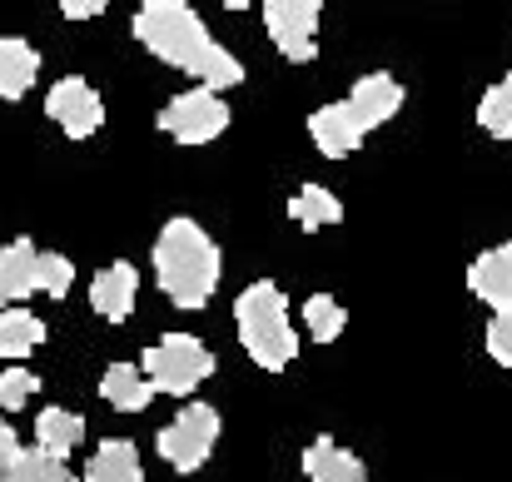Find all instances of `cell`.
<instances>
[{
	"mask_svg": "<svg viewBox=\"0 0 512 482\" xmlns=\"http://www.w3.org/2000/svg\"><path fill=\"white\" fill-rule=\"evenodd\" d=\"M135 40L174 70L194 75L209 90H234L244 80V65L204 30L189 0H145L135 10Z\"/></svg>",
	"mask_w": 512,
	"mask_h": 482,
	"instance_id": "cell-1",
	"label": "cell"
},
{
	"mask_svg": "<svg viewBox=\"0 0 512 482\" xmlns=\"http://www.w3.org/2000/svg\"><path fill=\"white\" fill-rule=\"evenodd\" d=\"M219 244L194 224V219H170L155 239V274L160 289L170 294V304L179 309H204L219 289Z\"/></svg>",
	"mask_w": 512,
	"mask_h": 482,
	"instance_id": "cell-2",
	"label": "cell"
},
{
	"mask_svg": "<svg viewBox=\"0 0 512 482\" xmlns=\"http://www.w3.org/2000/svg\"><path fill=\"white\" fill-rule=\"evenodd\" d=\"M234 323H239L244 353L264 373H284L299 358V338H294V323H289V299L279 294L274 279H259L234 299Z\"/></svg>",
	"mask_w": 512,
	"mask_h": 482,
	"instance_id": "cell-3",
	"label": "cell"
},
{
	"mask_svg": "<svg viewBox=\"0 0 512 482\" xmlns=\"http://www.w3.org/2000/svg\"><path fill=\"white\" fill-rule=\"evenodd\" d=\"M140 368H145V378H150L160 393H194V388L214 373V353H209L194 333H170V338H160L155 348H145Z\"/></svg>",
	"mask_w": 512,
	"mask_h": 482,
	"instance_id": "cell-4",
	"label": "cell"
},
{
	"mask_svg": "<svg viewBox=\"0 0 512 482\" xmlns=\"http://www.w3.org/2000/svg\"><path fill=\"white\" fill-rule=\"evenodd\" d=\"M214 443H219V413L209 403H184L179 418H174L170 428H160V438H155L160 458L170 463L174 473L204 468L209 453H214Z\"/></svg>",
	"mask_w": 512,
	"mask_h": 482,
	"instance_id": "cell-5",
	"label": "cell"
},
{
	"mask_svg": "<svg viewBox=\"0 0 512 482\" xmlns=\"http://www.w3.org/2000/svg\"><path fill=\"white\" fill-rule=\"evenodd\" d=\"M155 125H160L170 140H179V145H209V140H219V135L229 130V105L219 100V90L199 85V90L174 95L170 105L160 110Z\"/></svg>",
	"mask_w": 512,
	"mask_h": 482,
	"instance_id": "cell-6",
	"label": "cell"
},
{
	"mask_svg": "<svg viewBox=\"0 0 512 482\" xmlns=\"http://www.w3.org/2000/svg\"><path fill=\"white\" fill-rule=\"evenodd\" d=\"M319 10L324 0H264V30L284 60L309 65L319 55Z\"/></svg>",
	"mask_w": 512,
	"mask_h": 482,
	"instance_id": "cell-7",
	"label": "cell"
},
{
	"mask_svg": "<svg viewBox=\"0 0 512 482\" xmlns=\"http://www.w3.org/2000/svg\"><path fill=\"white\" fill-rule=\"evenodd\" d=\"M45 115H50L70 140H90V135L105 125V100H100V90H95L90 80L65 75V80L50 85V95H45Z\"/></svg>",
	"mask_w": 512,
	"mask_h": 482,
	"instance_id": "cell-8",
	"label": "cell"
},
{
	"mask_svg": "<svg viewBox=\"0 0 512 482\" xmlns=\"http://www.w3.org/2000/svg\"><path fill=\"white\" fill-rule=\"evenodd\" d=\"M309 135H314L319 155H329V160H348V155L363 145L368 125L358 120V110H353L348 100H334V105H319V110L309 115Z\"/></svg>",
	"mask_w": 512,
	"mask_h": 482,
	"instance_id": "cell-9",
	"label": "cell"
},
{
	"mask_svg": "<svg viewBox=\"0 0 512 482\" xmlns=\"http://www.w3.org/2000/svg\"><path fill=\"white\" fill-rule=\"evenodd\" d=\"M135 294H140V274H135V264H110V269H100L95 284H90V304H95V314H100L105 323L130 319Z\"/></svg>",
	"mask_w": 512,
	"mask_h": 482,
	"instance_id": "cell-10",
	"label": "cell"
},
{
	"mask_svg": "<svg viewBox=\"0 0 512 482\" xmlns=\"http://www.w3.org/2000/svg\"><path fill=\"white\" fill-rule=\"evenodd\" d=\"M348 105L358 110V120H363L368 130H378V125H388V120L403 110V85H398L388 70H373V75H363V80L348 90Z\"/></svg>",
	"mask_w": 512,
	"mask_h": 482,
	"instance_id": "cell-11",
	"label": "cell"
},
{
	"mask_svg": "<svg viewBox=\"0 0 512 482\" xmlns=\"http://www.w3.org/2000/svg\"><path fill=\"white\" fill-rule=\"evenodd\" d=\"M468 289L488 309H512V244H498L468 264Z\"/></svg>",
	"mask_w": 512,
	"mask_h": 482,
	"instance_id": "cell-12",
	"label": "cell"
},
{
	"mask_svg": "<svg viewBox=\"0 0 512 482\" xmlns=\"http://www.w3.org/2000/svg\"><path fill=\"white\" fill-rule=\"evenodd\" d=\"M100 393H105V403H110L115 413H145L160 388L145 378L140 363H110V368L100 373Z\"/></svg>",
	"mask_w": 512,
	"mask_h": 482,
	"instance_id": "cell-13",
	"label": "cell"
},
{
	"mask_svg": "<svg viewBox=\"0 0 512 482\" xmlns=\"http://www.w3.org/2000/svg\"><path fill=\"white\" fill-rule=\"evenodd\" d=\"M304 478L309 482H368V468L358 453L339 448L334 438H314L304 448Z\"/></svg>",
	"mask_w": 512,
	"mask_h": 482,
	"instance_id": "cell-14",
	"label": "cell"
},
{
	"mask_svg": "<svg viewBox=\"0 0 512 482\" xmlns=\"http://www.w3.org/2000/svg\"><path fill=\"white\" fill-rule=\"evenodd\" d=\"M35 75H40L35 45L20 40V35L0 40V100H25L30 85H35Z\"/></svg>",
	"mask_w": 512,
	"mask_h": 482,
	"instance_id": "cell-15",
	"label": "cell"
},
{
	"mask_svg": "<svg viewBox=\"0 0 512 482\" xmlns=\"http://www.w3.org/2000/svg\"><path fill=\"white\" fill-rule=\"evenodd\" d=\"M85 482H145V468H140L135 443H125V438L100 443L95 458H90V468H85Z\"/></svg>",
	"mask_w": 512,
	"mask_h": 482,
	"instance_id": "cell-16",
	"label": "cell"
},
{
	"mask_svg": "<svg viewBox=\"0 0 512 482\" xmlns=\"http://www.w3.org/2000/svg\"><path fill=\"white\" fill-rule=\"evenodd\" d=\"M0 269H5V284H10V304L40 294V249H35L30 239L5 244V249H0Z\"/></svg>",
	"mask_w": 512,
	"mask_h": 482,
	"instance_id": "cell-17",
	"label": "cell"
},
{
	"mask_svg": "<svg viewBox=\"0 0 512 482\" xmlns=\"http://www.w3.org/2000/svg\"><path fill=\"white\" fill-rule=\"evenodd\" d=\"M80 438H85V418L70 413V408H45L35 418V443L45 453H55V458H70L80 448Z\"/></svg>",
	"mask_w": 512,
	"mask_h": 482,
	"instance_id": "cell-18",
	"label": "cell"
},
{
	"mask_svg": "<svg viewBox=\"0 0 512 482\" xmlns=\"http://www.w3.org/2000/svg\"><path fill=\"white\" fill-rule=\"evenodd\" d=\"M45 343V323L35 319L30 309H5L0 314V358L20 363L25 353H35Z\"/></svg>",
	"mask_w": 512,
	"mask_h": 482,
	"instance_id": "cell-19",
	"label": "cell"
},
{
	"mask_svg": "<svg viewBox=\"0 0 512 482\" xmlns=\"http://www.w3.org/2000/svg\"><path fill=\"white\" fill-rule=\"evenodd\" d=\"M289 219L304 224V229H329L343 219V204L339 194H329L324 184H304L294 199H289Z\"/></svg>",
	"mask_w": 512,
	"mask_h": 482,
	"instance_id": "cell-20",
	"label": "cell"
},
{
	"mask_svg": "<svg viewBox=\"0 0 512 482\" xmlns=\"http://www.w3.org/2000/svg\"><path fill=\"white\" fill-rule=\"evenodd\" d=\"M0 482H80V478L65 468V458H55V453H45L35 443V448H20V458L0 473Z\"/></svg>",
	"mask_w": 512,
	"mask_h": 482,
	"instance_id": "cell-21",
	"label": "cell"
},
{
	"mask_svg": "<svg viewBox=\"0 0 512 482\" xmlns=\"http://www.w3.org/2000/svg\"><path fill=\"white\" fill-rule=\"evenodd\" d=\"M478 125L493 140H512V75H503L483 100H478Z\"/></svg>",
	"mask_w": 512,
	"mask_h": 482,
	"instance_id": "cell-22",
	"label": "cell"
},
{
	"mask_svg": "<svg viewBox=\"0 0 512 482\" xmlns=\"http://www.w3.org/2000/svg\"><path fill=\"white\" fill-rule=\"evenodd\" d=\"M304 323H309V333H314L319 343H334V338L343 333V323H348V314L339 309V299L314 294V299L304 304Z\"/></svg>",
	"mask_w": 512,
	"mask_h": 482,
	"instance_id": "cell-23",
	"label": "cell"
},
{
	"mask_svg": "<svg viewBox=\"0 0 512 482\" xmlns=\"http://www.w3.org/2000/svg\"><path fill=\"white\" fill-rule=\"evenodd\" d=\"M35 393H40V378H35L30 368H5V373H0V408L15 413V408H25Z\"/></svg>",
	"mask_w": 512,
	"mask_h": 482,
	"instance_id": "cell-24",
	"label": "cell"
},
{
	"mask_svg": "<svg viewBox=\"0 0 512 482\" xmlns=\"http://www.w3.org/2000/svg\"><path fill=\"white\" fill-rule=\"evenodd\" d=\"M70 284H75V264H70L65 254H40V294L65 299Z\"/></svg>",
	"mask_w": 512,
	"mask_h": 482,
	"instance_id": "cell-25",
	"label": "cell"
},
{
	"mask_svg": "<svg viewBox=\"0 0 512 482\" xmlns=\"http://www.w3.org/2000/svg\"><path fill=\"white\" fill-rule=\"evenodd\" d=\"M488 353H493L503 368H512V309H498L493 323H488Z\"/></svg>",
	"mask_w": 512,
	"mask_h": 482,
	"instance_id": "cell-26",
	"label": "cell"
},
{
	"mask_svg": "<svg viewBox=\"0 0 512 482\" xmlns=\"http://www.w3.org/2000/svg\"><path fill=\"white\" fill-rule=\"evenodd\" d=\"M55 5H60L65 20H95V15L110 10V0H55Z\"/></svg>",
	"mask_w": 512,
	"mask_h": 482,
	"instance_id": "cell-27",
	"label": "cell"
},
{
	"mask_svg": "<svg viewBox=\"0 0 512 482\" xmlns=\"http://www.w3.org/2000/svg\"><path fill=\"white\" fill-rule=\"evenodd\" d=\"M15 458H20V443H15V428H10V423L0 418V473H5V468H10Z\"/></svg>",
	"mask_w": 512,
	"mask_h": 482,
	"instance_id": "cell-28",
	"label": "cell"
},
{
	"mask_svg": "<svg viewBox=\"0 0 512 482\" xmlns=\"http://www.w3.org/2000/svg\"><path fill=\"white\" fill-rule=\"evenodd\" d=\"M10 309V284H5V269H0V314Z\"/></svg>",
	"mask_w": 512,
	"mask_h": 482,
	"instance_id": "cell-29",
	"label": "cell"
},
{
	"mask_svg": "<svg viewBox=\"0 0 512 482\" xmlns=\"http://www.w3.org/2000/svg\"><path fill=\"white\" fill-rule=\"evenodd\" d=\"M219 5H229V10H249V5H264V0H219Z\"/></svg>",
	"mask_w": 512,
	"mask_h": 482,
	"instance_id": "cell-30",
	"label": "cell"
}]
</instances>
